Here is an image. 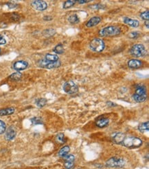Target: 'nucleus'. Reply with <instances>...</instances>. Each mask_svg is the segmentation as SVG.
I'll return each instance as SVG.
<instances>
[{"instance_id":"18","label":"nucleus","mask_w":149,"mask_h":169,"mask_svg":"<svg viewBox=\"0 0 149 169\" xmlns=\"http://www.w3.org/2000/svg\"><path fill=\"white\" fill-rule=\"evenodd\" d=\"M15 112V108L13 107H8V108H4L0 110V116H8L11 115Z\"/></svg>"},{"instance_id":"36","label":"nucleus","mask_w":149,"mask_h":169,"mask_svg":"<svg viewBox=\"0 0 149 169\" xmlns=\"http://www.w3.org/2000/svg\"><path fill=\"white\" fill-rule=\"evenodd\" d=\"M52 17L50 16H45L43 17V20L45 21H50L52 20Z\"/></svg>"},{"instance_id":"15","label":"nucleus","mask_w":149,"mask_h":169,"mask_svg":"<svg viewBox=\"0 0 149 169\" xmlns=\"http://www.w3.org/2000/svg\"><path fill=\"white\" fill-rule=\"evenodd\" d=\"M124 133H113L112 135V136H111V138H112V140L114 143H115V144H118V145H120V142L122 141L123 138L124 136Z\"/></svg>"},{"instance_id":"4","label":"nucleus","mask_w":149,"mask_h":169,"mask_svg":"<svg viewBox=\"0 0 149 169\" xmlns=\"http://www.w3.org/2000/svg\"><path fill=\"white\" fill-rule=\"evenodd\" d=\"M121 32L120 29L118 27L116 26H111L105 27L102 28L99 31V35L101 36H112L119 35Z\"/></svg>"},{"instance_id":"8","label":"nucleus","mask_w":149,"mask_h":169,"mask_svg":"<svg viewBox=\"0 0 149 169\" xmlns=\"http://www.w3.org/2000/svg\"><path fill=\"white\" fill-rule=\"evenodd\" d=\"M40 67L43 68H45V69H55V68L59 67L61 65V62L60 61H57V62H48V61L45 60V59L42 60L40 62Z\"/></svg>"},{"instance_id":"38","label":"nucleus","mask_w":149,"mask_h":169,"mask_svg":"<svg viewBox=\"0 0 149 169\" xmlns=\"http://www.w3.org/2000/svg\"><path fill=\"white\" fill-rule=\"evenodd\" d=\"M76 2L78 4H86V3H89L90 1H76Z\"/></svg>"},{"instance_id":"11","label":"nucleus","mask_w":149,"mask_h":169,"mask_svg":"<svg viewBox=\"0 0 149 169\" xmlns=\"http://www.w3.org/2000/svg\"><path fill=\"white\" fill-rule=\"evenodd\" d=\"M16 135H17V132H16L15 129L13 126H10L5 131V139L8 141H10L15 138Z\"/></svg>"},{"instance_id":"17","label":"nucleus","mask_w":149,"mask_h":169,"mask_svg":"<svg viewBox=\"0 0 149 169\" xmlns=\"http://www.w3.org/2000/svg\"><path fill=\"white\" fill-rule=\"evenodd\" d=\"M69 151H70V148L69 146H64L60 149V151L58 153L59 156L60 158H64L65 156H66L67 155H68Z\"/></svg>"},{"instance_id":"30","label":"nucleus","mask_w":149,"mask_h":169,"mask_svg":"<svg viewBox=\"0 0 149 169\" xmlns=\"http://www.w3.org/2000/svg\"><path fill=\"white\" fill-rule=\"evenodd\" d=\"M63 158V159L65 160V162H74L75 161V157H74L73 155L71 154H68L66 156H65Z\"/></svg>"},{"instance_id":"29","label":"nucleus","mask_w":149,"mask_h":169,"mask_svg":"<svg viewBox=\"0 0 149 169\" xmlns=\"http://www.w3.org/2000/svg\"><path fill=\"white\" fill-rule=\"evenodd\" d=\"M6 130V123L4 121L0 120V135L5 132Z\"/></svg>"},{"instance_id":"34","label":"nucleus","mask_w":149,"mask_h":169,"mask_svg":"<svg viewBox=\"0 0 149 169\" xmlns=\"http://www.w3.org/2000/svg\"><path fill=\"white\" fill-rule=\"evenodd\" d=\"M139 36V34L138 32H132L131 34H129V36L131 37V39H133L138 38Z\"/></svg>"},{"instance_id":"33","label":"nucleus","mask_w":149,"mask_h":169,"mask_svg":"<svg viewBox=\"0 0 149 169\" xmlns=\"http://www.w3.org/2000/svg\"><path fill=\"white\" fill-rule=\"evenodd\" d=\"M91 8L94 9V10H99V9H104L105 8V6H104L103 5H101V4H94V5L90 6Z\"/></svg>"},{"instance_id":"28","label":"nucleus","mask_w":149,"mask_h":169,"mask_svg":"<svg viewBox=\"0 0 149 169\" xmlns=\"http://www.w3.org/2000/svg\"><path fill=\"white\" fill-rule=\"evenodd\" d=\"M31 122L32 125H41L43 124V120L39 117H34V118L31 119Z\"/></svg>"},{"instance_id":"1","label":"nucleus","mask_w":149,"mask_h":169,"mask_svg":"<svg viewBox=\"0 0 149 169\" xmlns=\"http://www.w3.org/2000/svg\"><path fill=\"white\" fill-rule=\"evenodd\" d=\"M143 144V141L140 138L135 136H127L124 135V138L120 142V145L129 149H137L140 147Z\"/></svg>"},{"instance_id":"16","label":"nucleus","mask_w":149,"mask_h":169,"mask_svg":"<svg viewBox=\"0 0 149 169\" xmlns=\"http://www.w3.org/2000/svg\"><path fill=\"white\" fill-rule=\"evenodd\" d=\"M142 65V62L140 60L133 59L128 62V66L131 69H138Z\"/></svg>"},{"instance_id":"20","label":"nucleus","mask_w":149,"mask_h":169,"mask_svg":"<svg viewBox=\"0 0 149 169\" xmlns=\"http://www.w3.org/2000/svg\"><path fill=\"white\" fill-rule=\"evenodd\" d=\"M138 130L140 131H142V132H144V131H148L149 130V123L148 121L144 122V123H142L141 124H139L138 125Z\"/></svg>"},{"instance_id":"21","label":"nucleus","mask_w":149,"mask_h":169,"mask_svg":"<svg viewBox=\"0 0 149 169\" xmlns=\"http://www.w3.org/2000/svg\"><path fill=\"white\" fill-rule=\"evenodd\" d=\"M56 140H57V142L60 143V144H63L66 142V137H65L64 133H58L56 136Z\"/></svg>"},{"instance_id":"24","label":"nucleus","mask_w":149,"mask_h":169,"mask_svg":"<svg viewBox=\"0 0 149 169\" xmlns=\"http://www.w3.org/2000/svg\"><path fill=\"white\" fill-rule=\"evenodd\" d=\"M47 102H48L47 99H44V98H40V99H37L36 104L37 106L39 107H43L46 105Z\"/></svg>"},{"instance_id":"2","label":"nucleus","mask_w":149,"mask_h":169,"mask_svg":"<svg viewBox=\"0 0 149 169\" xmlns=\"http://www.w3.org/2000/svg\"><path fill=\"white\" fill-rule=\"evenodd\" d=\"M133 98L137 103H142L146 101L147 98L146 87L143 84H138L136 86V93L133 95Z\"/></svg>"},{"instance_id":"39","label":"nucleus","mask_w":149,"mask_h":169,"mask_svg":"<svg viewBox=\"0 0 149 169\" xmlns=\"http://www.w3.org/2000/svg\"><path fill=\"white\" fill-rule=\"evenodd\" d=\"M145 25H146V27L148 28L149 27V25H148V21H145Z\"/></svg>"},{"instance_id":"14","label":"nucleus","mask_w":149,"mask_h":169,"mask_svg":"<svg viewBox=\"0 0 149 169\" xmlns=\"http://www.w3.org/2000/svg\"><path fill=\"white\" fill-rule=\"evenodd\" d=\"M123 21H124V23L132 27H137L139 25V22L136 19H133L129 17H124Z\"/></svg>"},{"instance_id":"3","label":"nucleus","mask_w":149,"mask_h":169,"mask_svg":"<svg viewBox=\"0 0 149 169\" xmlns=\"http://www.w3.org/2000/svg\"><path fill=\"white\" fill-rule=\"evenodd\" d=\"M125 164L124 159L118 157H112L107 159L105 162V166L108 168H122Z\"/></svg>"},{"instance_id":"26","label":"nucleus","mask_w":149,"mask_h":169,"mask_svg":"<svg viewBox=\"0 0 149 169\" xmlns=\"http://www.w3.org/2000/svg\"><path fill=\"white\" fill-rule=\"evenodd\" d=\"M76 3V1H74V0H69V1H66L63 4V7L64 9H67L71 8V7L73 6L74 4Z\"/></svg>"},{"instance_id":"22","label":"nucleus","mask_w":149,"mask_h":169,"mask_svg":"<svg viewBox=\"0 0 149 169\" xmlns=\"http://www.w3.org/2000/svg\"><path fill=\"white\" fill-rule=\"evenodd\" d=\"M68 21L72 24H76L80 22V19L78 18L77 15H72L68 18Z\"/></svg>"},{"instance_id":"23","label":"nucleus","mask_w":149,"mask_h":169,"mask_svg":"<svg viewBox=\"0 0 149 169\" xmlns=\"http://www.w3.org/2000/svg\"><path fill=\"white\" fill-rule=\"evenodd\" d=\"M54 52H55L57 54H62L64 52V49H63V45L62 44H59L55 47L53 49Z\"/></svg>"},{"instance_id":"12","label":"nucleus","mask_w":149,"mask_h":169,"mask_svg":"<svg viewBox=\"0 0 149 169\" xmlns=\"http://www.w3.org/2000/svg\"><path fill=\"white\" fill-rule=\"evenodd\" d=\"M109 123V120L108 118L104 116H101L96 119L95 121V124L96 126L100 128H104L107 127Z\"/></svg>"},{"instance_id":"9","label":"nucleus","mask_w":149,"mask_h":169,"mask_svg":"<svg viewBox=\"0 0 149 169\" xmlns=\"http://www.w3.org/2000/svg\"><path fill=\"white\" fill-rule=\"evenodd\" d=\"M31 5L38 11H43L48 8V4L44 1H32Z\"/></svg>"},{"instance_id":"35","label":"nucleus","mask_w":149,"mask_h":169,"mask_svg":"<svg viewBox=\"0 0 149 169\" xmlns=\"http://www.w3.org/2000/svg\"><path fill=\"white\" fill-rule=\"evenodd\" d=\"M6 43V40L3 36H2V35L0 34V45L5 44Z\"/></svg>"},{"instance_id":"25","label":"nucleus","mask_w":149,"mask_h":169,"mask_svg":"<svg viewBox=\"0 0 149 169\" xmlns=\"http://www.w3.org/2000/svg\"><path fill=\"white\" fill-rule=\"evenodd\" d=\"M56 34V30L54 29H47L45 30H44L43 32V36H45L46 37H50L52 36H54Z\"/></svg>"},{"instance_id":"31","label":"nucleus","mask_w":149,"mask_h":169,"mask_svg":"<svg viewBox=\"0 0 149 169\" xmlns=\"http://www.w3.org/2000/svg\"><path fill=\"white\" fill-rule=\"evenodd\" d=\"M140 16H141V18L142 19L145 20V21H148V19H149V11L146 10V11L143 12L142 13H141Z\"/></svg>"},{"instance_id":"7","label":"nucleus","mask_w":149,"mask_h":169,"mask_svg":"<svg viewBox=\"0 0 149 169\" xmlns=\"http://www.w3.org/2000/svg\"><path fill=\"white\" fill-rule=\"evenodd\" d=\"M63 90L65 93L69 95H72V94H75L78 91V87L76 84L72 81H68L66 82L63 85Z\"/></svg>"},{"instance_id":"27","label":"nucleus","mask_w":149,"mask_h":169,"mask_svg":"<svg viewBox=\"0 0 149 169\" xmlns=\"http://www.w3.org/2000/svg\"><path fill=\"white\" fill-rule=\"evenodd\" d=\"M22 74L21 73L19 72H17V73H13L11 76H10V79H12V80L14 81H17V80H19V79L22 78Z\"/></svg>"},{"instance_id":"40","label":"nucleus","mask_w":149,"mask_h":169,"mask_svg":"<svg viewBox=\"0 0 149 169\" xmlns=\"http://www.w3.org/2000/svg\"><path fill=\"white\" fill-rule=\"evenodd\" d=\"M1 53V48H0V53Z\"/></svg>"},{"instance_id":"10","label":"nucleus","mask_w":149,"mask_h":169,"mask_svg":"<svg viewBox=\"0 0 149 169\" xmlns=\"http://www.w3.org/2000/svg\"><path fill=\"white\" fill-rule=\"evenodd\" d=\"M28 62H26V61L24 60H19L17 61L14 63L13 64V69L16 70L17 71H23V70H25V69H27L28 67Z\"/></svg>"},{"instance_id":"13","label":"nucleus","mask_w":149,"mask_h":169,"mask_svg":"<svg viewBox=\"0 0 149 169\" xmlns=\"http://www.w3.org/2000/svg\"><path fill=\"white\" fill-rule=\"evenodd\" d=\"M101 21V18L100 17V16H94V17H92L88 21L87 24V27H94L95 25H98L100 23Z\"/></svg>"},{"instance_id":"5","label":"nucleus","mask_w":149,"mask_h":169,"mask_svg":"<svg viewBox=\"0 0 149 169\" xmlns=\"http://www.w3.org/2000/svg\"><path fill=\"white\" fill-rule=\"evenodd\" d=\"M130 53L135 57H143V56L146 55V49L143 44H135L131 48Z\"/></svg>"},{"instance_id":"37","label":"nucleus","mask_w":149,"mask_h":169,"mask_svg":"<svg viewBox=\"0 0 149 169\" xmlns=\"http://www.w3.org/2000/svg\"><path fill=\"white\" fill-rule=\"evenodd\" d=\"M107 104L109 105V106H111V107H115V106H116V105H117L116 104H114V103L111 102H107Z\"/></svg>"},{"instance_id":"32","label":"nucleus","mask_w":149,"mask_h":169,"mask_svg":"<svg viewBox=\"0 0 149 169\" xmlns=\"http://www.w3.org/2000/svg\"><path fill=\"white\" fill-rule=\"evenodd\" d=\"M74 165V162H65L64 166L66 169H71Z\"/></svg>"},{"instance_id":"6","label":"nucleus","mask_w":149,"mask_h":169,"mask_svg":"<svg viewBox=\"0 0 149 169\" xmlns=\"http://www.w3.org/2000/svg\"><path fill=\"white\" fill-rule=\"evenodd\" d=\"M89 47L94 52H101L104 49L105 44L101 39H94L90 42Z\"/></svg>"},{"instance_id":"19","label":"nucleus","mask_w":149,"mask_h":169,"mask_svg":"<svg viewBox=\"0 0 149 169\" xmlns=\"http://www.w3.org/2000/svg\"><path fill=\"white\" fill-rule=\"evenodd\" d=\"M45 60L48 61V62H57V61H59V58L57 55L47 53V54H46L45 56Z\"/></svg>"}]
</instances>
